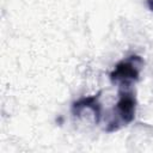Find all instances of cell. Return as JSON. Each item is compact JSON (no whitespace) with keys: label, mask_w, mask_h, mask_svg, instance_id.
<instances>
[{"label":"cell","mask_w":153,"mask_h":153,"mask_svg":"<svg viewBox=\"0 0 153 153\" xmlns=\"http://www.w3.org/2000/svg\"><path fill=\"white\" fill-rule=\"evenodd\" d=\"M128 87H123L120 92L118 100L114 108L112 120L109 122L106 130L115 131L118 130L121 127L129 124L135 118L136 112V99L134 94L127 90Z\"/></svg>","instance_id":"cell-1"},{"label":"cell","mask_w":153,"mask_h":153,"mask_svg":"<svg viewBox=\"0 0 153 153\" xmlns=\"http://www.w3.org/2000/svg\"><path fill=\"white\" fill-rule=\"evenodd\" d=\"M142 67L143 60L137 55H131L115 66L110 73V80L112 84H116L122 88L129 87L133 82L139 80Z\"/></svg>","instance_id":"cell-2"},{"label":"cell","mask_w":153,"mask_h":153,"mask_svg":"<svg viewBox=\"0 0 153 153\" xmlns=\"http://www.w3.org/2000/svg\"><path fill=\"white\" fill-rule=\"evenodd\" d=\"M99 94L100 93H97V94H93V96H88V97H82V98L78 99L72 105V112L74 115H79L85 109L86 110H91L93 112L94 121L98 123L99 120H100V116H102L100 115L102 114V108H100V104L98 102Z\"/></svg>","instance_id":"cell-3"},{"label":"cell","mask_w":153,"mask_h":153,"mask_svg":"<svg viewBox=\"0 0 153 153\" xmlns=\"http://www.w3.org/2000/svg\"><path fill=\"white\" fill-rule=\"evenodd\" d=\"M147 6H148V8L153 12V0H147Z\"/></svg>","instance_id":"cell-4"}]
</instances>
